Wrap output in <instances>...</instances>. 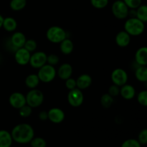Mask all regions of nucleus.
Returning a JSON list of instances; mask_svg holds the SVG:
<instances>
[{
	"instance_id": "obj_1",
	"label": "nucleus",
	"mask_w": 147,
	"mask_h": 147,
	"mask_svg": "<svg viewBox=\"0 0 147 147\" xmlns=\"http://www.w3.org/2000/svg\"><path fill=\"white\" fill-rule=\"evenodd\" d=\"M13 141L18 144H25L34 137V131L28 123H20L13 128L11 132Z\"/></svg>"
},
{
	"instance_id": "obj_2",
	"label": "nucleus",
	"mask_w": 147,
	"mask_h": 147,
	"mask_svg": "<svg viewBox=\"0 0 147 147\" xmlns=\"http://www.w3.org/2000/svg\"><path fill=\"white\" fill-rule=\"evenodd\" d=\"M124 29L125 31L129 35H140L144 31V22L139 20L136 17H131L125 22Z\"/></svg>"
},
{
	"instance_id": "obj_3",
	"label": "nucleus",
	"mask_w": 147,
	"mask_h": 147,
	"mask_svg": "<svg viewBox=\"0 0 147 147\" xmlns=\"http://www.w3.org/2000/svg\"><path fill=\"white\" fill-rule=\"evenodd\" d=\"M47 38L53 43H60L66 38V32L62 27L53 26L50 27L47 31Z\"/></svg>"
},
{
	"instance_id": "obj_4",
	"label": "nucleus",
	"mask_w": 147,
	"mask_h": 147,
	"mask_svg": "<svg viewBox=\"0 0 147 147\" xmlns=\"http://www.w3.org/2000/svg\"><path fill=\"white\" fill-rule=\"evenodd\" d=\"M26 97V103L31 108L40 106L44 100V95L37 89H32L28 92Z\"/></svg>"
},
{
	"instance_id": "obj_5",
	"label": "nucleus",
	"mask_w": 147,
	"mask_h": 147,
	"mask_svg": "<svg viewBox=\"0 0 147 147\" xmlns=\"http://www.w3.org/2000/svg\"><path fill=\"white\" fill-rule=\"evenodd\" d=\"M56 70L53 65H44L42 67L39 68L37 76L40 81L44 83H50L55 78Z\"/></svg>"
},
{
	"instance_id": "obj_6",
	"label": "nucleus",
	"mask_w": 147,
	"mask_h": 147,
	"mask_svg": "<svg viewBox=\"0 0 147 147\" xmlns=\"http://www.w3.org/2000/svg\"><path fill=\"white\" fill-rule=\"evenodd\" d=\"M129 7L122 0H117L112 5V13L118 19H125L129 15Z\"/></svg>"
},
{
	"instance_id": "obj_7",
	"label": "nucleus",
	"mask_w": 147,
	"mask_h": 147,
	"mask_svg": "<svg viewBox=\"0 0 147 147\" xmlns=\"http://www.w3.org/2000/svg\"><path fill=\"white\" fill-rule=\"evenodd\" d=\"M84 96L81 90L78 88L70 90L67 96V100L70 106L73 107H78L81 106L83 102Z\"/></svg>"
},
{
	"instance_id": "obj_8",
	"label": "nucleus",
	"mask_w": 147,
	"mask_h": 147,
	"mask_svg": "<svg viewBox=\"0 0 147 147\" xmlns=\"http://www.w3.org/2000/svg\"><path fill=\"white\" fill-rule=\"evenodd\" d=\"M47 55L44 52H36L30 56V65L34 68H40L47 63Z\"/></svg>"
},
{
	"instance_id": "obj_9",
	"label": "nucleus",
	"mask_w": 147,
	"mask_h": 147,
	"mask_svg": "<svg viewBox=\"0 0 147 147\" xmlns=\"http://www.w3.org/2000/svg\"><path fill=\"white\" fill-rule=\"evenodd\" d=\"M128 80V75L124 70L121 68L115 69L111 73V80L113 84L119 87L123 86Z\"/></svg>"
},
{
	"instance_id": "obj_10",
	"label": "nucleus",
	"mask_w": 147,
	"mask_h": 147,
	"mask_svg": "<svg viewBox=\"0 0 147 147\" xmlns=\"http://www.w3.org/2000/svg\"><path fill=\"white\" fill-rule=\"evenodd\" d=\"M9 102L13 108L20 109L26 105V97L22 93L15 92L9 96Z\"/></svg>"
},
{
	"instance_id": "obj_11",
	"label": "nucleus",
	"mask_w": 147,
	"mask_h": 147,
	"mask_svg": "<svg viewBox=\"0 0 147 147\" xmlns=\"http://www.w3.org/2000/svg\"><path fill=\"white\" fill-rule=\"evenodd\" d=\"M30 53L24 47H20L15 53V60L20 65H25L28 64L30 59Z\"/></svg>"
},
{
	"instance_id": "obj_12",
	"label": "nucleus",
	"mask_w": 147,
	"mask_h": 147,
	"mask_svg": "<svg viewBox=\"0 0 147 147\" xmlns=\"http://www.w3.org/2000/svg\"><path fill=\"white\" fill-rule=\"evenodd\" d=\"M48 119L54 123H60L65 119V113L58 108H53L47 112Z\"/></svg>"
},
{
	"instance_id": "obj_13",
	"label": "nucleus",
	"mask_w": 147,
	"mask_h": 147,
	"mask_svg": "<svg viewBox=\"0 0 147 147\" xmlns=\"http://www.w3.org/2000/svg\"><path fill=\"white\" fill-rule=\"evenodd\" d=\"M131 42V35L126 31H121L116 34V42L119 47H124L129 45Z\"/></svg>"
},
{
	"instance_id": "obj_14",
	"label": "nucleus",
	"mask_w": 147,
	"mask_h": 147,
	"mask_svg": "<svg viewBox=\"0 0 147 147\" xmlns=\"http://www.w3.org/2000/svg\"><path fill=\"white\" fill-rule=\"evenodd\" d=\"M72 73H73V67L68 63H64L58 69L57 74L62 80H67L69 78L71 77Z\"/></svg>"
},
{
	"instance_id": "obj_15",
	"label": "nucleus",
	"mask_w": 147,
	"mask_h": 147,
	"mask_svg": "<svg viewBox=\"0 0 147 147\" xmlns=\"http://www.w3.org/2000/svg\"><path fill=\"white\" fill-rule=\"evenodd\" d=\"M92 78L89 75L83 74L79 76L76 80V86L80 90H83L91 85Z\"/></svg>"
},
{
	"instance_id": "obj_16",
	"label": "nucleus",
	"mask_w": 147,
	"mask_h": 147,
	"mask_svg": "<svg viewBox=\"0 0 147 147\" xmlns=\"http://www.w3.org/2000/svg\"><path fill=\"white\" fill-rule=\"evenodd\" d=\"M26 40H27V39H26L25 35L22 32H20L14 33L11 37V44L14 47H17V48L24 47V45L25 43Z\"/></svg>"
},
{
	"instance_id": "obj_17",
	"label": "nucleus",
	"mask_w": 147,
	"mask_h": 147,
	"mask_svg": "<svg viewBox=\"0 0 147 147\" xmlns=\"http://www.w3.org/2000/svg\"><path fill=\"white\" fill-rule=\"evenodd\" d=\"M13 139L11 133L6 130H0V147H11Z\"/></svg>"
},
{
	"instance_id": "obj_18",
	"label": "nucleus",
	"mask_w": 147,
	"mask_h": 147,
	"mask_svg": "<svg viewBox=\"0 0 147 147\" xmlns=\"http://www.w3.org/2000/svg\"><path fill=\"white\" fill-rule=\"evenodd\" d=\"M135 93H136L135 88L131 85H123L120 89V94L123 98L126 100H131L134 98Z\"/></svg>"
},
{
	"instance_id": "obj_19",
	"label": "nucleus",
	"mask_w": 147,
	"mask_h": 147,
	"mask_svg": "<svg viewBox=\"0 0 147 147\" xmlns=\"http://www.w3.org/2000/svg\"><path fill=\"white\" fill-rule=\"evenodd\" d=\"M135 59L136 63L140 65L146 66L147 65V48L142 47L136 51L135 54Z\"/></svg>"
},
{
	"instance_id": "obj_20",
	"label": "nucleus",
	"mask_w": 147,
	"mask_h": 147,
	"mask_svg": "<svg viewBox=\"0 0 147 147\" xmlns=\"http://www.w3.org/2000/svg\"><path fill=\"white\" fill-rule=\"evenodd\" d=\"M60 50L63 54L69 55L73 52L74 45H73V42L70 39L65 38L60 42Z\"/></svg>"
},
{
	"instance_id": "obj_21",
	"label": "nucleus",
	"mask_w": 147,
	"mask_h": 147,
	"mask_svg": "<svg viewBox=\"0 0 147 147\" xmlns=\"http://www.w3.org/2000/svg\"><path fill=\"white\" fill-rule=\"evenodd\" d=\"M2 27L8 32H13L17 27V21L12 17H7L4 19Z\"/></svg>"
},
{
	"instance_id": "obj_22",
	"label": "nucleus",
	"mask_w": 147,
	"mask_h": 147,
	"mask_svg": "<svg viewBox=\"0 0 147 147\" xmlns=\"http://www.w3.org/2000/svg\"><path fill=\"white\" fill-rule=\"evenodd\" d=\"M40 79L38 76L36 74L29 75L25 79V84L28 88L32 89H34L37 87L40 83Z\"/></svg>"
},
{
	"instance_id": "obj_23",
	"label": "nucleus",
	"mask_w": 147,
	"mask_h": 147,
	"mask_svg": "<svg viewBox=\"0 0 147 147\" xmlns=\"http://www.w3.org/2000/svg\"><path fill=\"white\" fill-rule=\"evenodd\" d=\"M136 79L140 82L147 81V68L146 66L140 65L135 72Z\"/></svg>"
},
{
	"instance_id": "obj_24",
	"label": "nucleus",
	"mask_w": 147,
	"mask_h": 147,
	"mask_svg": "<svg viewBox=\"0 0 147 147\" xmlns=\"http://www.w3.org/2000/svg\"><path fill=\"white\" fill-rule=\"evenodd\" d=\"M136 18L142 21L143 22H146L147 21V7L146 5H140L136 10Z\"/></svg>"
},
{
	"instance_id": "obj_25",
	"label": "nucleus",
	"mask_w": 147,
	"mask_h": 147,
	"mask_svg": "<svg viewBox=\"0 0 147 147\" xmlns=\"http://www.w3.org/2000/svg\"><path fill=\"white\" fill-rule=\"evenodd\" d=\"M27 5V0H11L10 7L14 11H20Z\"/></svg>"
},
{
	"instance_id": "obj_26",
	"label": "nucleus",
	"mask_w": 147,
	"mask_h": 147,
	"mask_svg": "<svg viewBox=\"0 0 147 147\" xmlns=\"http://www.w3.org/2000/svg\"><path fill=\"white\" fill-rule=\"evenodd\" d=\"M113 103V98L109 93L103 94L100 98V103L105 109H109Z\"/></svg>"
},
{
	"instance_id": "obj_27",
	"label": "nucleus",
	"mask_w": 147,
	"mask_h": 147,
	"mask_svg": "<svg viewBox=\"0 0 147 147\" xmlns=\"http://www.w3.org/2000/svg\"><path fill=\"white\" fill-rule=\"evenodd\" d=\"M31 147H46L47 142L42 137H34L30 142Z\"/></svg>"
},
{
	"instance_id": "obj_28",
	"label": "nucleus",
	"mask_w": 147,
	"mask_h": 147,
	"mask_svg": "<svg viewBox=\"0 0 147 147\" xmlns=\"http://www.w3.org/2000/svg\"><path fill=\"white\" fill-rule=\"evenodd\" d=\"M37 45L35 40L30 39V40H26L23 47H24L26 50H28L30 53H32V52H34L37 49Z\"/></svg>"
},
{
	"instance_id": "obj_29",
	"label": "nucleus",
	"mask_w": 147,
	"mask_h": 147,
	"mask_svg": "<svg viewBox=\"0 0 147 147\" xmlns=\"http://www.w3.org/2000/svg\"><path fill=\"white\" fill-rule=\"evenodd\" d=\"M20 116L23 118H27L31 115L32 112V108L30 107L28 105H24L20 109Z\"/></svg>"
},
{
	"instance_id": "obj_30",
	"label": "nucleus",
	"mask_w": 147,
	"mask_h": 147,
	"mask_svg": "<svg viewBox=\"0 0 147 147\" xmlns=\"http://www.w3.org/2000/svg\"><path fill=\"white\" fill-rule=\"evenodd\" d=\"M121 147H142V145L136 139H129L124 141Z\"/></svg>"
},
{
	"instance_id": "obj_31",
	"label": "nucleus",
	"mask_w": 147,
	"mask_h": 147,
	"mask_svg": "<svg viewBox=\"0 0 147 147\" xmlns=\"http://www.w3.org/2000/svg\"><path fill=\"white\" fill-rule=\"evenodd\" d=\"M93 7L96 9L105 8L109 4V0H90Z\"/></svg>"
},
{
	"instance_id": "obj_32",
	"label": "nucleus",
	"mask_w": 147,
	"mask_h": 147,
	"mask_svg": "<svg viewBox=\"0 0 147 147\" xmlns=\"http://www.w3.org/2000/svg\"><path fill=\"white\" fill-rule=\"evenodd\" d=\"M125 4L129 8L131 9H137L140 5H142V0H123Z\"/></svg>"
},
{
	"instance_id": "obj_33",
	"label": "nucleus",
	"mask_w": 147,
	"mask_h": 147,
	"mask_svg": "<svg viewBox=\"0 0 147 147\" xmlns=\"http://www.w3.org/2000/svg\"><path fill=\"white\" fill-rule=\"evenodd\" d=\"M137 100L142 106H147V91L146 90H143L141 91L138 94Z\"/></svg>"
},
{
	"instance_id": "obj_34",
	"label": "nucleus",
	"mask_w": 147,
	"mask_h": 147,
	"mask_svg": "<svg viewBox=\"0 0 147 147\" xmlns=\"http://www.w3.org/2000/svg\"><path fill=\"white\" fill-rule=\"evenodd\" d=\"M138 142L141 145H146L147 144V129H144L142 130L138 136Z\"/></svg>"
},
{
	"instance_id": "obj_35",
	"label": "nucleus",
	"mask_w": 147,
	"mask_h": 147,
	"mask_svg": "<svg viewBox=\"0 0 147 147\" xmlns=\"http://www.w3.org/2000/svg\"><path fill=\"white\" fill-rule=\"evenodd\" d=\"M59 62L58 56L55 54H51L50 55L47 56V63H48L50 65H57Z\"/></svg>"
},
{
	"instance_id": "obj_36",
	"label": "nucleus",
	"mask_w": 147,
	"mask_h": 147,
	"mask_svg": "<svg viewBox=\"0 0 147 147\" xmlns=\"http://www.w3.org/2000/svg\"><path fill=\"white\" fill-rule=\"evenodd\" d=\"M120 93V89L119 87L116 85H112L110 86L109 89V94L112 97H116Z\"/></svg>"
},
{
	"instance_id": "obj_37",
	"label": "nucleus",
	"mask_w": 147,
	"mask_h": 147,
	"mask_svg": "<svg viewBox=\"0 0 147 147\" xmlns=\"http://www.w3.org/2000/svg\"><path fill=\"white\" fill-rule=\"evenodd\" d=\"M65 86L67 89L69 90H72V89L76 88V80L72 78H69L68 79L65 80Z\"/></svg>"
},
{
	"instance_id": "obj_38",
	"label": "nucleus",
	"mask_w": 147,
	"mask_h": 147,
	"mask_svg": "<svg viewBox=\"0 0 147 147\" xmlns=\"http://www.w3.org/2000/svg\"><path fill=\"white\" fill-rule=\"evenodd\" d=\"M39 118L40 120L45 121L48 119V115H47V112L46 111H41L39 114Z\"/></svg>"
},
{
	"instance_id": "obj_39",
	"label": "nucleus",
	"mask_w": 147,
	"mask_h": 147,
	"mask_svg": "<svg viewBox=\"0 0 147 147\" xmlns=\"http://www.w3.org/2000/svg\"><path fill=\"white\" fill-rule=\"evenodd\" d=\"M3 21H4V17L0 14V28L2 27V24H3Z\"/></svg>"
}]
</instances>
